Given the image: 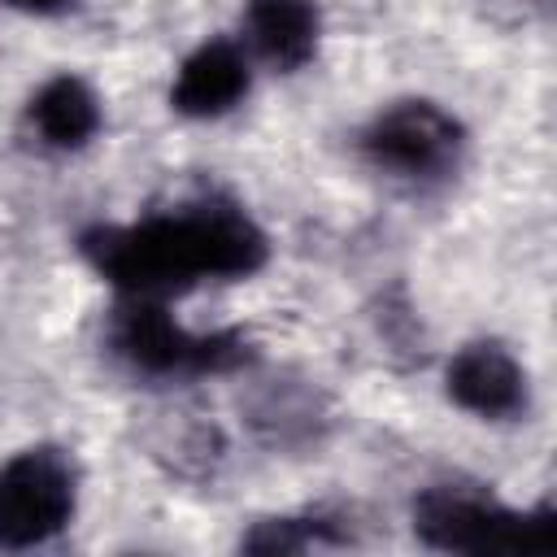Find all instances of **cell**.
I'll return each instance as SVG.
<instances>
[{
  "mask_svg": "<svg viewBox=\"0 0 557 557\" xmlns=\"http://www.w3.org/2000/svg\"><path fill=\"white\" fill-rule=\"evenodd\" d=\"M78 252L122 296L165 300L200 283L257 274L270 257V244L239 205L196 200L126 226H91L78 235Z\"/></svg>",
  "mask_w": 557,
  "mask_h": 557,
  "instance_id": "1",
  "label": "cell"
},
{
  "mask_svg": "<svg viewBox=\"0 0 557 557\" xmlns=\"http://www.w3.org/2000/svg\"><path fill=\"white\" fill-rule=\"evenodd\" d=\"M109 352L148 379H200V374H226L252 361V344L239 331H209L191 335L178 326L161 300L148 296H122V305L109 313Z\"/></svg>",
  "mask_w": 557,
  "mask_h": 557,
  "instance_id": "2",
  "label": "cell"
},
{
  "mask_svg": "<svg viewBox=\"0 0 557 557\" xmlns=\"http://www.w3.org/2000/svg\"><path fill=\"white\" fill-rule=\"evenodd\" d=\"M413 535L440 553H548L557 513L553 505L518 513L479 487L440 483L413 500Z\"/></svg>",
  "mask_w": 557,
  "mask_h": 557,
  "instance_id": "3",
  "label": "cell"
},
{
  "mask_svg": "<svg viewBox=\"0 0 557 557\" xmlns=\"http://www.w3.org/2000/svg\"><path fill=\"white\" fill-rule=\"evenodd\" d=\"M78 505V470L70 453L39 444L0 466V548H35L65 531Z\"/></svg>",
  "mask_w": 557,
  "mask_h": 557,
  "instance_id": "4",
  "label": "cell"
},
{
  "mask_svg": "<svg viewBox=\"0 0 557 557\" xmlns=\"http://www.w3.org/2000/svg\"><path fill=\"white\" fill-rule=\"evenodd\" d=\"M361 152L396 178H444L466 152V131L435 100H396L361 131Z\"/></svg>",
  "mask_w": 557,
  "mask_h": 557,
  "instance_id": "5",
  "label": "cell"
},
{
  "mask_svg": "<svg viewBox=\"0 0 557 557\" xmlns=\"http://www.w3.org/2000/svg\"><path fill=\"white\" fill-rule=\"evenodd\" d=\"M444 392L457 409L487 418V422H509V418L527 413V405H531L527 370L496 339L466 344L444 370Z\"/></svg>",
  "mask_w": 557,
  "mask_h": 557,
  "instance_id": "6",
  "label": "cell"
},
{
  "mask_svg": "<svg viewBox=\"0 0 557 557\" xmlns=\"http://www.w3.org/2000/svg\"><path fill=\"white\" fill-rule=\"evenodd\" d=\"M248 61L231 39H209L196 52L183 57L174 87H170V109L183 117H222L248 96Z\"/></svg>",
  "mask_w": 557,
  "mask_h": 557,
  "instance_id": "7",
  "label": "cell"
},
{
  "mask_svg": "<svg viewBox=\"0 0 557 557\" xmlns=\"http://www.w3.org/2000/svg\"><path fill=\"white\" fill-rule=\"evenodd\" d=\"M322 35V17L313 0H248L244 4V39L261 61L292 74L313 61Z\"/></svg>",
  "mask_w": 557,
  "mask_h": 557,
  "instance_id": "8",
  "label": "cell"
},
{
  "mask_svg": "<svg viewBox=\"0 0 557 557\" xmlns=\"http://www.w3.org/2000/svg\"><path fill=\"white\" fill-rule=\"evenodd\" d=\"M26 122L39 144L70 152V148L91 144V135L100 131V100L78 74H57L30 96Z\"/></svg>",
  "mask_w": 557,
  "mask_h": 557,
  "instance_id": "9",
  "label": "cell"
},
{
  "mask_svg": "<svg viewBox=\"0 0 557 557\" xmlns=\"http://www.w3.org/2000/svg\"><path fill=\"white\" fill-rule=\"evenodd\" d=\"M152 448H157L152 457H161L170 470L196 479L222 461V431L209 418L174 413V422H161V435L152 440Z\"/></svg>",
  "mask_w": 557,
  "mask_h": 557,
  "instance_id": "10",
  "label": "cell"
},
{
  "mask_svg": "<svg viewBox=\"0 0 557 557\" xmlns=\"http://www.w3.org/2000/svg\"><path fill=\"white\" fill-rule=\"evenodd\" d=\"M344 540L348 535H339L331 518L313 513V518H265L239 540V548L244 553H300L309 544H344Z\"/></svg>",
  "mask_w": 557,
  "mask_h": 557,
  "instance_id": "11",
  "label": "cell"
},
{
  "mask_svg": "<svg viewBox=\"0 0 557 557\" xmlns=\"http://www.w3.org/2000/svg\"><path fill=\"white\" fill-rule=\"evenodd\" d=\"M474 4L496 26H531V22H540L548 13L553 0H474Z\"/></svg>",
  "mask_w": 557,
  "mask_h": 557,
  "instance_id": "12",
  "label": "cell"
},
{
  "mask_svg": "<svg viewBox=\"0 0 557 557\" xmlns=\"http://www.w3.org/2000/svg\"><path fill=\"white\" fill-rule=\"evenodd\" d=\"M4 9H17V13H35V17H52V13H65L74 0H0Z\"/></svg>",
  "mask_w": 557,
  "mask_h": 557,
  "instance_id": "13",
  "label": "cell"
}]
</instances>
